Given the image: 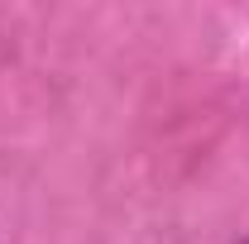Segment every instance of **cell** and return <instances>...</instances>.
<instances>
[{
	"instance_id": "6da1fadb",
	"label": "cell",
	"mask_w": 249,
	"mask_h": 244,
	"mask_svg": "<svg viewBox=\"0 0 249 244\" xmlns=\"http://www.w3.org/2000/svg\"><path fill=\"white\" fill-rule=\"evenodd\" d=\"M240 244H249V240H240Z\"/></svg>"
}]
</instances>
